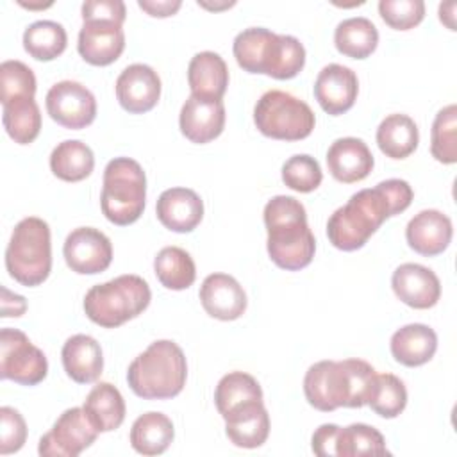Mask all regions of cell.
<instances>
[{
	"label": "cell",
	"mask_w": 457,
	"mask_h": 457,
	"mask_svg": "<svg viewBox=\"0 0 457 457\" xmlns=\"http://www.w3.org/2000/svg\"><path fill=\"white\" fill-rule=\"evenodd\" d=\"M139 9H143L146 14L154 18H168L173 16L180 7V0H139Z\"/></svg>",
	"instance_id": "45"
},
{
	"label": "cell",
	"mask_w": 457,
	"mask_h": 457,
	"mask_svg": "<svg viewBox=\"0 0 457 457\" xmlns=\"http://www.w3.org/2000/svg\"><path fill=\"white\" fill-rule=\"evenodd\" d=\"M175 437L171 420L162 412L141 414L130 428V445L141 455H159L168 450Z\"/></svg>",
	"instance_id": "29"
},
{
	"label": "cell",
	"mask_w": 457,
	"mask_h": 457,
	"mask_svg": "<svg viewBox=\"0 0 457 457\" xmlns=\"http://www.w3.org/2000/svg\"><path fill=\"white\" fill-rule=\"evenodd\" d=\"M453 236L452 220L437 209H423L414 214L405 227L409 246L425 257L443 253Z\"/></svg>",
	"instance_id": "20"
},
{
	"label": "cell",
	"mask_w": 457,
	"mask_h": 457,
	"mask_svg": "<svg viewBox=\"0 0 457 457\" xmlns=\"http://www.w3.org/2000/svg\"><path fill=\"white\" fill-rule=\"evenodd\" d=\"M253 400H262V389L259 382L245 371H230L223 375L214 391V403L221 418Z\"/></svg>",
	"instance_id": "35"
},
{
	"label": "cell",
	"mask_w": 457,
	"mask_h": 457,
	"mask_svg": "<svg viewBox=\"0 0 457 457\" xmlns=\"http://www.w3.org/2000/svg\"><path fill=\"white\" fill-rule=\"evenodd\" d=\"M339 427L334 423H323L320 425L311 439V448L318 457H332L337 455L336 443H337Z\"/></svg>",
	"instance_id": "44"
},
{
	"label": "cell",
	"mask_w": 457,
	"mask_h": 457,
	"mask_svg": "<svg viewBox=\"0 0 457 457\" xmlns=\"http://www.w3.org/2000/svg\"><path fill=\"white\" fill-rule=\"evenodd\" d=\"M420 143V130L414 120L407 114H389L377 129V145L389 159L409 157Z\"/></svg>",
	"instance_id": "27"
},
{
	"label": "cell",
	"mask_w": 457,
	"mask_h": 457,
	"mask_svg": "<svg viewBox=\"0 0 457 457\" xmlns=\"http://www.w3.org/2000/svg\"><path fill=\"white\" fill-rule=\"evenodd\" d=\"M187 82L191 95L221 100L228 86V68L216 52H198L187 66Z\"/></svg>",
	"instance_id": "25"
},
{
	"label": "cell",
	"mask_w": 457,
	"mask_h": 457,
	"mask_svg": "<svg viewBox=\"0 0 457 457\" xmlns=\"http://www.w3.org/2000/svg\"><path fill=\"white\" fill-rule=\"evenodd\" d=\"M204 311L216 320L232 321L246 311V293L243 286L227 273H211L200 286Z\"/></svg>",
	"instance_id": "19"
},
{
	"label": "cell",
	"mask_w": 457,
	"mask_h": 457,
	"mask_svg": "<svg viewBox=\"0 0 457 457\" xmlns=\"http://www.w3.org/2000/svg\"><path fill=\"white\" fill-rule=\"evenodd\" d=\"M127 9L121 0H87L82 4V20H105L123 25Z\"/></svg>",
	"instance_id": "43"
},
{
	"label": "cell",
	"mask_w": 457,
	"mask_h": 457,
	"mask_svg": "<svg viewBox=\"0 0 457 457\" xmlns=\"http://www.w3.org/2000/svg\"><path fill=\"white\" fill-rule=\"evenodd\" d=\"M5 268L21 286L43 284L52 270L50 227L37 216L16 223L5 250Z\"/></svg>",
	"instance_id": "7"
},
{
	"label": "cell",
	"mask_w": 457,
	"mask_h": 457,
	"mask_svg": "<svg viewBox=\"0 0 457 457\" xmlns=\"http://www.w3.org/2000/svg\"><path fill=\"white\" fill-rule=\"evenodd\" d=\"M357 75L353 70L343 64H327L321 68L314 82V98L330 116H339L350 111L357 100Z\"/></svg>",
	"instance_id": "15"
},
{
	"label": "cell",
	"mask_w": 457,
	"mask_h": 457,
	"mask_svg": "<svg viewBox=\"0 0 457 457\" xmlns=\"http://www.w3.org/2000/svg\"><path fill=\"white\" fill-rule=\"evenodd\" d=\"M150 298L152 291L146 280L127 273L93 286L84 296V312L93 323L116 328L139 316L148 307Z\"/></svg>",
	"instance_id": "6"
},
{
	"label": "cell",
	"mask_w": 457,
	"mask_h": 457,
	"mask_svg": "<svg viewBox=\"0 0 457 457\" xmlns=\"http://www.w3.org/2000/svg\"><path fill=\"white\" fill-rule=\"evenodd\" d=\"M455 2H445L439 4V20L445 23L450 30H455Z\"/></svg>",
	"instance_id": "46"
},
{
	"label": "cell",
	"mask_w": 457,
	"mask_h": 457,
	"mask_svg": "<svg viewBox=\"0 0 457 457\" xmlns=\"http://www.w3.org/2000/svg\"><path fill=\"white\" fill-rule=\"evenodd\" d=\"M179 127L191 143L205 145L216 139L225 127L223 100L189 95L180 109Z\"/></svg>",
	"instance_id": "18"
},
{
	"label": "cell",
	"mask_w": 457,
	"mask_h": 457,
	"mask_svg": "<svg viewBox=\"0 0 457 457\" xmlns=\"http://www.w3.org/2000/svg\"><path fill=\"white\" fill-rule=\"evenodd\" d=\"M380 18L395 30H409L425 18L423 0H380Z\"/></svg>",
	"instance_id": "41"
},
{
	"label": "cell",
	"mask_w": 457,
	"mask_h": 457,
	"mask_svg": "<svg viewBox=\"0 0 457 457\" xmlns=\"http://www.w3.org/2000/svg\"><path fill=\"white\" fill-rule=\"evenodd\" d=\"M46 111L59 125L79 130L95 121V95L77 80H61L46 93Z\"/></svg>",
	"instance_id": "12"
},
{
	"label": "cell",
	"mask_w": 457,
	"mask_h": 457,
	"mask_svg": "<svg viewBox=\"0 0 457 457\" xmlns=\"http://www.w3.org/2000/svg\"><path fill=\"white\" fill-rule=\"evenodd\" d=\"M2 121L9 137L18 145L32 143L41 130V112L34 98H21L2 105Z\"/></svg>",
	"instance_id": "34"
},
{
	"label": "cell",
	"mask_w": 457,
	"mask_h": 457,
	"mask_svg": "<svg viewBox=\"0 0 457 457\" xmlns=\"http://www.w3.org/2000/svg\"><path fill=\"white\" fill-rule=\"evenodd\" d=\"M98 434L84 407H71L39 439L37 452L43 457H77L95 443Z\"/></svg>",
	"instance_id": "11"
},
{
	"label": "cell",
	"mask_w": 457,
	"mask_h": 457,
	"mask_svg": "<svg viewBox=\"0 0 457 457\" xmlns=\"http://www.w3.org/2000/svg\"><path fill=\"white\" fill-rule=\"evenodd\" d=\"M268 255L282 270L298 271L311 264L316 239L307 225V212L295 196L277 195L264 205Z\"/></svg>",
	"instance_id": "3"
},
{
	"label": "cell",
	"mask_w": 457,
	"mask_h": 457,
	"mask_svg": "<svg viewBox=\"0 0 457 457\" xmlns=\"http://www.w3.org/2000/svg\"><path fill=\"white\" fill-rule=\"evenodd\" d=\"M232 52L245 71L277 80L296 77L305 64V48L295 36L275 34L264 27H250L239 32Z\"/></svg>",
	"instance_id": "4"
},
{
	"label": "cell",
	"mask_w": 457,
	"mask_h": 457,
	"mask_svg": "<svg viewBox=\"0 0 457 457\" xmlns=\"http://www.w3.org/2000/svg\"><path fill=\"white\" fill-rule=\"evenodd\" d=\"M27 439V423L12 407H0V453L18 452Z\"/></svg>",
	"instance_id": "42"
},
{
	"label": "cell",
	"mask_w": 457,
	"mask_h": 457,
	"mask_svg": "<svg viewBox=\"0 0 457 457\" xmlns=\"http://www.w3.org/2000/svg\"><path fill=\"white\" fill-rule=\"evenodd\" d=\"M336 452H337V457L389 453L386 448L384 436L375 427H370L366 423H352L345 428L339 427Z\"/></svg>",
	"instance_id": "36"
},
{
	"label": "cell",
	"mask_w": 457,
	"mask_h": 457,
	"mask_svg": "<svg viewBox=\"0 0 457 457\" xmlns=\"http://www.w3.org/2000/svg\"><path fill=\"white\" fill-rule=\"evenodd\" d=\"M21 7H27V9H46V7H50L52 5V2H48V4H25V2H18Z\"/></svg>",
	"instance_id": "48"
},
{
	"label": "cell",
	"mask_w": 457,
	"mask_h": 457,
	"mask_svg": "<svg viewBox=\"0 0 457 457\" xmlns=\"http://www.w3.org/2000/svg\"><path fill=\"white\" fill-rule=\"evenodd\" d=\"M48 361L25 332L2 328L0 332V377L21 386H36L45 380Z\"/></svg>",
	"instance_id": "10"
},
{
	"label": "cell",
	"mask_w": 457,
	"mask_h": 457,
	"mask_svg": "<svg viewBox=\"0 0 457 457\" xmlns=\"http://www.w3.org/2000/svg\"><path fill=\"white\" fill-rule=\"evenodd\" d=\"M68 36L61 23L39 20L23 32V48L36 61H54L66 50Z\"/></svg>",
	"instance_id": "33"
},
{
	"label": "cell",
	"mask_w": 457,
	"mask_h": 457,
	"mask_svg": "<svg viewBox=\"0 0 457 457\" xmlns=\"http://www.w3.org/2000/svg\"><path fill=\"white\" fill-rule=\"evenodd\" d=\"M157 280L173 291L187 289L196 278V266L193 257L179 246H164L154 259Z\"/></svg>",
	"instance_id": "32"
},
{
	"label": "cell",
	"mask_w": 457,
	"mask_h": 457,
	"mask_svg": "<svg viewBox=\"0 0 457 457\" xmlns=\"http://www.w3.org/2000/svg\"><path fill=\"white\" fill-rule=\"evenodd\" d=\"M375 375V368L362 359L320 361L307 370L303 393L307 402L321 412L339 407L359 409L368 405Z\"/></svg>",
	"instance_id": "2"
},
{
	"label": "cell",
	"mask_w": 457,
	"mask_h": 457,
	"mask_svg": "<svg viewBox=\"0 0 457 457\" xmlns=\"http://www.w3.org/2000/svg\"><path fill=\"white\" fill-rule=\"evenodd\" d=\"M146 204V175L130 157H114L104 170L100 207L104 216L120 227L139 220Z\"/></svg>",
	"instance_id": "8"
},
{
	"label": "cell",
	"mask_w": 457,
	"mask_h": 457,
	"mask_svg": "<svg viewBox=\"0 0 457 457\" xmlns=\"http://www.w3.org/2000/svg\"><path fill=\"white\" fill-rule=\"evenodd\" d=\"M116 98L130 114L152 111L161 98V79L148 64H130L116 79Z\"/></svg>",
	"instance_id": "14"
},
{
	"label": "cell",
	"mask_w": 457,
	"mask_h": 457,
	"mask_svg": "<svg viewBox=\"0 0 457 457\" xmlns=\"http://www.w3.org/2000/svg\"><path fill=\"white\" fill-rule=\"evenodd\" d=\"M321 180L323 171L320 162L307 154H296L282 166V182L293 191L311 193L321 184Z\"/></svg>",
	"instance_id": "40"
},
{
	"label": "cell",
	"mask_w": 457,
	"mask_h": 457,
	"mask_svg": "<svg viewBox=\"0 0 457 457\" xmlns=\"http://www.w3.org/2000/svg\"><path fill=\"white\" fill-rule=\"evenodd\" d=\"M225 420V434L239 448H259L270 436V414L262 400L248 402L230 411Z\"/></svg>",
	"instance_id": "23"
},
{
	"label": "cell",
	"mask_w": 457,
	"mask_h": 457,
	"mask_svg": "<svg viewBox=\"0 0 457 457\" xmlns=\"http://www.w3.org/2000/svg\"><path fill=\"white\" fill-rule=\"evenodd\" d=\"M82 407L98 432L116 430L125 420V400L109 382L96 384L87 393Z\"/></svg>",
	"instance_id": "28"
},
{
	"label": "cell",
	"mask_w": 457,
	"mask_h": 457,
	"mask_svg": "<svg viewBox=\"0 0 457 457\" xmlns=\"http://www.w3.org/2000/svg\"><path fill=\"white\" fill-rule=\"evenodd\" d=\"M389 346L396 362L416 368L434 357L437 350V336L428 325L409 323L391 336Z\"/></svg>",
	"instance_id": "26"
},
{
	"label": "cell",
	"mask_w": 457,
	"mask_h": 457,
	"mask_svg": "<svg viewBox=\"0 0 457 457\" xmlns=\"http://www.w3.org/2000/svg\"><path fill=\"white\" fill-rule=\"evenodd\" d=\"M368 405L382 418H396L403 412L407 405V389L405 384L393 373H377Z\"/></svg>",
	"instance_id": "37"
},
{
	"label": "cell",
	"mask_w": 457,
	"mask_h": 457,
	"mask_svg": "<svg viewBox=\"0 0 457 457\" xmlns=\"http://www.w3.org/2000/svg\"><path fill=\"white\" fill-rule=\"evenodd\" d=\"M391 287L396 298L412 309H430L441 296V282L437 275L418 262L400 264L393 271Z\"/></svg>",
	"instance_id": "17"
},
{
	"label": "cell",
	"mask_w": 457,
	"mask_h": 457,
	"mask_svg": "<svg viewBox=\"0 0 457 457\" xmlns=\"http://www.w3.org/2000/svg\"><path fill=\"white\" fill-rule=\"evenodd\" d=\"M159 221L173 232H191L204 218V202L189 187H170L155 204Z\"/></svg>",
	"instance_id": "22"
},
{
	"label": "cell",
	"mask_w": 457,
	"mask_h": 457,
	"mask_svg": "<svg viewBox=\"0 0 457 457\" xmlns=\"http://www.w3.org/2000/svg\"><path fill=\"white\" fill-rule=\"evenodd\" d=\"M187 377L182 348L170 341H154L141 352L127 370V382L134 395L143 400H168L177 396Z\"/></svg>",
	"instance_id": "5"
},
{
	"label": "cell",
	"mask_w": 457,
	"mask_h": 457,
	"mask_svg": "<svg viewBox=\"0 0 457 457\" xmlns=\"http://www.w3.org/2000/svg\"><path fill=\"white\" fill-rule=\"evenodd\" d=\"M236 2H223V4H207V2H200L198 0V5H202V7H205V9H214V11H218V9H227V7H232Z\"/></svg>",
	"instance_id": "47"
},
{
	"label": "cell",
	"mask_w": 457,
	"mask_h": 457,
	"mask_svg": "<svg viewBox=\"0 0 457 457\" xmlns=\"http://www.w3.org/2000/svg\"><path fill=\"white\" fill-rule=\"evenodd\" d=\"M34 95H36L34 71L21 61H4L0 64L2 105L14 100H21V98H34Z\"/></svg>",
	"instance_id": "39"
},
{
	"label": "cell",
	"mask_w": 457,
	"mask_h": 457,
	"mask_svg": "<svg viewBox=\"0 0 457 457\" xmlns=\"http://www.w3.org/2000/svg\"><path fill=\"white\" fill-rule=\"evenodd\" d=\"M457 105L443 107L432 123L430 154L443 164L457 162Z\"/></svg>",
	"instance_id": "38"
},
{
	"label": "cell",
	"mask_w": 457,
	"mask_h": 457,
	"mask_svg": "<svg viewBox=\"0 0 457 457\" xmlns=\"http://www.w3.org/2000/svg\"><path fill=\"white\" fill-rule=\"evenodd\" d=\"M412 196V187L402 179H387L375 187L353 193L343 207L330 214L327 221L328 241L343 252L362 248L387 218L411 205Z\"/></svg>",
	"instance_id": "1"
},
{
	"label": "cell",
	"mask_w": 457,
	"mask_h": 457,
	"mask_svg": "<svg viewBox=\"0 0 457 457\" xmlns=\"http://www.w3.org/2000/svg\"><path fill=\"white\" fill-rule=\"evenodd\" d=\"M253 123L266 137L300 141L311 136L316 118L303 100L287 91L270 89L253 107Z\"/></svg>",
	"instance_id": "9"
},
{
	"label": "cell",
	"mask_w": 457,
	"mask_h": 457,
	"mask_svg": "<svg viewBox=\"0 0 457 457\" xmlns=\"http://www.w3.org/2000/svg\"><path fill=\"white\" fill-rule=\"evenodd\" d=\"M62 253L71 271L79 275H96L109 268L112 261V245L102 230L79 227L66 236Z\"/></svg>",
	"instance_id": "13"
},
{
	"label": "cell",
	"mask_w": 457,
	"mask_h": 457,
	"mask_svg": "<svg viewBox=\"0 0 457 457\" xmlns=\"http://www.w3.org/2000/svg\"><path fill=\"white\" fill-rule=\"evenodd\" d=\"M334 45L339 54L352 59L370 57L378 45V30L375 23L364 16L346 18L334 30Z\"/></svg>",
	"instance_id": "30"
},
{
	"label": "cell",
	"mask_w": 457,
	"mask_h": 457,
	"mask_svg": "<svg viewBox=\"0 0 457 457\" xmlns=\"http://www.w3.org/2000/svg\"><path fill=\"white\" fill-rule=\"evenodd\" d=\"M66 375L77 384H91L98 380L104 370V355L100 343L87 334H75L66 339L61 350Z\"/></svg>",
	"instance_id": "24"
},
{
	"label": "cell",
	"mask_w": 457,
	"mask_h": 457,
	"mask_svg": "<svg viewBox=\"0 0 457 457\" xmlns=\"http://www.w3.org/2000/svg\"><path fill=\"white\" fill-rule=\"evenodd\" d=\"M373 164L371 150L359 137H339L327 150L328 171L343 184L364 180L371 173Z\"/></svg>",
	"instance_id": "21"
},
{
	"label": "cell",
	"mask_w": 457,
	"mask_h": 457,
	"mask_svg": "<svg viewBox=\"0 0 457 457\" xmlns=\"http://www.w3.org/2000/svg\"><path fill=\"white\" fill-rule=\"evenodd\" d=\"M93 168V150L79 139H66L50 154V170L64 182H80L91 175Z\"/></svg>",
	"instance_id": "31"
},
{
	"label": "cell",
	"mask_w": 457,
	"mask_h": 457,
	"mask_svg": "<svg viewBox=\"0 0 457 457\" xmlns=\"http://www.w3.org/2000/svg\"><path fill=\"white\" fill-rule=\"evenodd\" d=\"M77 50L93 66L114 62L125 50L123 25L105 20H87L79 32Z\"/></svg>",
	"instance_id": "16"
}]
</instances>
